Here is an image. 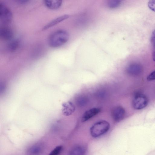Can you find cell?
<instances>
[{
    "mask_svg": "<svg viewBox=\"0 0 155 155\" xmlns=\"http://www.w3.org/2000/svg\"><path fill=\"white\" fill-rule=\"evenodd\" d=\"M43 147L41 144H37L32 146L28 150L29 155H39L42 152Z\"/></svg>",
    "mask_w": 155,
    "mask_h": 155,
    "instance_id": "cell-13",
    "label": "cell"
},
{
    "mask_svg": "<svg viewBox=\"0 0 155 155\" xmlns=\"http://www.w3.org/2000/svg\"><path fill=\"white\" fill-rule=\"evenodd\" d=\"M87 150V147L85 145H77L71 149L69 155H86Z\"/></svg>",
    "mask_w": 155,
    "mask_h": 155,
    "instance_id": "cell-6",
    "label": "cell"
},
{
    "mask_svg": "<svg viewBox=\"0 0 155 155\" xmlns=\"http://www.w3.org/2000/svg\"><path fill=\"white\" fill-rule=\"evenodd\" d=\"M148 103L147 97L144 94L138 93L136 94L133 99L132 105L136 110H140L145 107Z\"/></svg>",
    "mask_w": 155,
    "mask_h": 155,
    "instance_id": "cell-3",
    "label": "cell"
},
{
    "mask_svg": "<svg viewBox=\"0 0 155 155\" xmlns=\"http://www.w3.org/2000/svg\"><path fill=\"white\" fill-rule=\"evenodd\" d=\"M69 17V15L66 14L59 16L45 25L43 27V30H47L68 19Z\"/></svg>",
    "mask_w": 155,
    "mask_h": 155,
    "instance_id": "cell-9",
    "label": "cell"
},
{
    "mask_svg": "<svg viewBox=\"0 0 155 155\" xmlns=\"http://www.w3.org/2000/svg\"><path fill=\"white\" fill-rule=\"evenodd\" d=\"M13 36V33L12 30L9 28L6 27H2L0 30V38L5 40H11Z\"/></svg>",
    "mask_w": 155,
    "mask_h": 155,
    "instance_id": "cell-11",
    "label": "cell"
},
{
    "mask_svg": "<svg viewBox=\"0 0 155 155\" xmlns=\"http://www.w3.org/2000/svg\"><path fill=\"white\" fill-rule=\"evenodd\" d=\"M62 146H57L52 150L48 155H59L62 150Z\"/></svg>",
    "mask_w": 155,
    "mask_h": 155,
    "instance_id": "cell-17",
    "label": "cell"
},
{
    "mask_svg": "<svg viewBox=\"0 0 155 155\" xmlns=\"http://www.w3.org/2000/svg\"><path fill=\"white\" fill-rule=\"evenodd\" d=\"M151 42L153 46H155V29L152 32L151 37Z\"/></svg>",
    "mask_w": 155,
    "mask_h": 155,
    "instance_id": "cell-20",
    "label": "cell"
},
{
    "mask_svg": "<svg viewBox=\"0 0 155 155\" xmlns=\"http://www.w3.org/2000/svg\"><path fill=\"white\" fill-rule=\"evenodd\" d=\"M28 1V0H20L19 1V2H20V3H26V2H27Z\"/></svg>",
    "mask_w": 155,
    "mask_h": 155,
    "instance_id": "cell-22",
    "label": "cell"
},
{
    "mask_svg": "<svg viewBox=\"0 0 155 155\" xmlns=\"http://www.w3.org/2000/svg\"><path fill=\"white\" fill-rule=\"evenodd\" d=\"M147 79L148 81L155 80V70L152 72L147 76Z\"/></svg>",
    "mask_w": 155,
    "mask_h": 155,
    "instance_id": "cell-19",
    "label": "cell"
},
{
    "mask_svg": "<svg viewBox=\"0 0 155 155\" xmlns=\"http://www.w3.org/2000/svg\"><path fill=\"white\" fill-rule=\"evenodd\" d=\"M62 1L59 0H45L44 3L48 8L51 9H57L61 6Z\"/></svg>",
    "mask_w": 155,
    "mask_h": 155,
    "instance_id": "cell-12",
    "label": "cell"
},
{
    "mask_svg": "<svg viewBox=\"0 0 155 155\" xmlns=\"http://www.w3.org/2000/svg\"><path fill=\"white\" fill-rule=\"evenodd\" d=\"M100 111V109L98 107H94L87 110L83 114L82 121L85 122L89 120L99 113Z\"/></svg>",
    "mask_w": 155,
    "mask_h": 155,
    "instance_id": "cell-7",
    "label": "cell"
},
{
    "mask_svg": "<svg viewBox=\"0 0 155 155\" xmlns=\"http://www.w3.org/2000/svg\"><path fill=\"white\" fill-rule=\"evenodd\" d=\"M149 8L152 11L155 12V0L149 1L148 3Z\"/></svg>",
    "mask_w": 155,
    "mask_h": 155,
    "instance_id": "cell-18",
    "label": "cell"
},
{
    "mask_svg": "<svg viewBox=\"0 0 155 155\" xmlns=\"http://www.w3.org/2000/svg\"><path fill=\"white\" fill-rule=\"evenodd\" d=\"M127 71L130 75L137 76L141 73L142 68L140 64L134 63L129 65L127 68Z\"/></svg>",
    "mask_w": 155,
    "mask_h": 155,
    "instance_id": "cell-8",
    "label": "cell"
},
{
    "mask_svg": "<svg viewBox=\"0 0 155 155\" xmlns=\"http://www.w3.org/2000/svg\"><path fill=\"white\" fill-rule=\"evenodd\" d=\"M152 58L153 61L155 62V46L153 47L152 52Z\"/></svg>",
    "mask_w": 155,
    "mask_h": 155,
    "instance_id": "cell-21",
    "label": "cell"
},
{
    "mask_svg": "<svg viewBox=\"0 0 155 155\" xmlns=\"http://www.w3.org/2000/svg\"><path fill=\"white\" fill-rule=\"evenodd\" d=\"M88 101V99L86 97L82 96L77 98L76 103L79 107H83L87 105Z\"/></svg>",
    "mask_w": 155,
    "mask_h": 155,
    "instance_id": "cell-16",
    "label": "cell"
},
{
    "mask_svg": "<svg viewBox=\"0 0 155 155\" xmlns=\"http://www.w3.org/2000/svg\"><path fill=\"white\" fill-rule=\"evenodd\" d=\"M125 113L124 109L120 106L114 107L111 112V115L112 119L116 122H119L124 118Z\"/></svg>",
    "mask_w": 155,
    "mask_h": 155,
    "instance_id": "cell-5",
    "label": "cell"
},
{
    "mask_svg": "<svg viewBox=\"0 0 155 155\" xmlns=\"http://www.w3.org/2000/svg\"><path fill=\"white\" fill-rule=\"evenodd\" d=\"M12 15L9 9L3 3H0V19L3 24H9L12 21Z\"/></svg>",
    "mask_w": 155,
    "mask_h": 155,
    "instance_id": "cell-4",
    "label": "cell"
},
{
    "mask_svg": "<svg viewBox=\"0 0 155 155\" xmlns=\"http://www.w3.org/2000/svg\"><path fill=\"white\" fill-rule=\"evenodd\" d=\"M122 3L120 0H111L108 1L107 5L108 8L111 9L119 7Z\"/></svg>",
    "mask_w": 155,
    "mask_h": 155,
    "instance_id": "cell-15",
    "label": "cell"
},
{
    "mask_svg": "<svg viewBox=\"0 0 155 155\" xmlns=\"http://www.w3.org/2000/svg\"><path fill=\"white\" fill-rule=\"evenodd\" d=\"M110 127V124L107 121L105 120L99 121L94 124L91 127V134L93 137H98L107 132Z\"/></svg>",
    "mask_w": 155,
    "mask_h": 155,
    "instance_id": "cell-2",
    "label": "cell"
},
{
    "mask_svg": "<svg viewBox=\"0 0 155 155\" xmlns=\"http://www.w3.org/2000/svg\"><path fill=\"white\" fill-rule=\"evenodd\" d=\"M20 42L18 39L13 40L11 41L8 45V49L11 52H14L18 48Z\"/></svg>",
    "mask_w": 155,
    "mask_h": 155,
    "instance_id": "cell-14",
    "label": "cell"
},
{
    "mask_svg": "<svg viewBox=\"0 0 155 155\" xmlns=\"http://www.w3.org/2000/svg\"><path fill=\"white\" fill-rule=\"evenodd\" d=\"M69 38V35L66 31L62 30L56 31L50 36L48 40L49 45L52 48L60 47L66 43Z\"/></svg>",
    "mask_w": 155,
    "mask_h": 155,
    "instance_id": "cell-1",
    "label": "cell"
},
{
    "mask_svg": "<svg viewBox=\"0 0 155 155\" xmlns=\"http://www.w3.org/2000/svg\"><path fill=\"white\" fill-rule=\"evenodd\" d=\"M62 111L64 115L68 116L72 114L74 111L75 108L74 104L71 101H68L62 105Z\"/></svg>",
    "mask_w": 155,
    "mask_h": 155,
    "instance_id": "cell-10",
    "label": "cell"
}]
</instances>
